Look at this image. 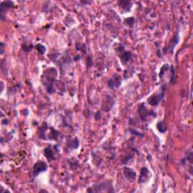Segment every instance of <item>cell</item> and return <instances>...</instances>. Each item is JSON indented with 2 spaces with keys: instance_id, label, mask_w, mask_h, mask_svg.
I'll return each instance as SVG.
<instances>
[{
  "instance_id": "obj_1",
  "label": "cell",
  "mask_w": 193,
  "mask_h": 193,
  "mask_svg": "<svg viewBox=\"0 0 193 193\" xmlns=\"http://www.w3.org/2000/svg\"><path fill=\"white\" fill-rule=\"evenodd\" d=\"M57 75H58L57 69L54 68H49L43 72V74L41 76L42 84L46 88L47 91L49 94H53L54 92V83Z\"/></svg>"
},
{
  "instance_id": "obj_2",
  "label": "cell",
  "mask_w": 193,
  "mask_h": 193,
  "mask_svg": "<svg viewBox=\"0 0 193 193\" xmlns=\"http://www.w3.org/2000/svg\"><path fill=\"white\" fill-rule=\"evenodd\" d=\"M138 114L139 116H140V119L143 121H149V118H151L152 116L153 118H156L157 116L156 113L154 111H152V110H148L146 107H145L144 104H141L140 105V107H138Z\"/></svg>"
},
{
  "instance_id": "obj_3",
  "label": "cell",
  "mask_w": 193,
  "mask_h": 193,
  "mask_svg": "<svg viewBox=\"0 0 193 193\" xmlns=\"http://www.w3.org/2000/svg\"><path fill=\"white\" fill-rule=\"evenodd\" d=\"M48 169V164L43 161H38L34 164L33 167V173L32 175L33 178L36 177L38 175L42 172L46 171Z\"/></svg>"
},
{
  "instance_id": "obj_4",
  "label": "cell",
  "mask_w": 193,
  "mask_h": 193,
  "mask_svg": "<svg viewBox=\"0 0 193 193\" xmlns=\"http://www.w3.org/2000/svg\"><path fill=\"white\" fill-rule=\"evenodd\" d=\"M164 88H162L161 93L159 94H155L153 95L150 96L147 99V103H148L149 105L153 106V107H156V106L159 105V104L160 103V101L162 100V99L164 98Z\"/></svg>"
},
{
  "instance_id": "obj_5",
  "label": "cell",
  "mask_w": 193,
  "mask_h": 193,
  "mask_svg": "<svg viewBox=\"0 0 193 193\" xmlns=\"http://www.w3.org/2000/svg\"><path fill=\"white\" fill-rule=\"evenodd\" d=\"M121 84V78L119 75H114L110 80L108 81V86L110 88H118Z\"/></svg>"
},
{
  "instance_id": "obj_6",
  "label": "cell",
  "mask_w": 193,
  "mask_h": 193,
  "mask_svg": "<svg viewBox=\"0 0 193 193\" xmlns=\"http://www.w3.org/2000/svg\"><path fill=\"white\" fill-rule=\"evenodd\" d=\"M14 3L10 1H4L2 2L1 3V18L2 20H4L5 18V13L9 10L10 8H12L13 6Z\"/></svg>"
},
{
  "instance_id": "obj_7",
  "label": "cell",
  "mask_w": 193,
  "mask_h": 193,
  "mask_svg": "<svg viewBox=\"0 0 193 193\" xmlns=\"http://www.w3.org/2000/svg\"><path fill=\"white\" fill-rule=\"evenodd\" d=\"M149 172L146 167H143L141 170V174H140V179H139V183H144L146 182L149 178Z\"/></svg>"
},
{
  "instance_id": "obj_8",
  "label": "cell",
  "mask_w": 193,
  "mask_h": 193,
  "mask_svg": "<svg viewBox=\"0 0 193 193\" xmlns=\"http://www.w3.org/2000/svg\"><path fill=\"white\" fill-rule=\"evenodd\" d=\"M124 174L126 178L129 180H134V179L136 178V177H137V174H136L132 169L130 168V167H125Z\"/></svg>"
},
{
  "instance_id": "obj_9",
  "label": "cell",
  "mask_w": 193,
  "mask_h": 193,
  "mask_svg": "<svg viewBox=\"0 0 193 193\" xmlns=\"http://www.w3.org/2000/svg\"><path fill=\"white\" fill-rule=\"evenodd\" d=\"M131 58H132V53L131 51H125L120 55V59L123 64H128Z\"/></svg>"
},
{
  "instance_id": "obj_10",
  "label": "cell",
  "mask_w": 193,
  "mask_h": 193,
  "mask_svg": "<svg viewBox=\"0 0 193 193\" xmlns=\"http://www.w3.org/2000/svg\"><path fill=\"white\" fill-rule=\"evenodd\" d=\"M44 155L45 156V157L47 158L48 161H52L55 159L54 158V151L51 149V146H48L46 148L44 149Z\"/></svg>"
},
{
  "instance_id": "obj_11",
  "label": "cell",
  "mask_w": 193,
  "mask_h": 193,
  "mask_svg": "<svg viewBox=\"0 0 193 193\" xmlns=\"http://www.w3.org/2000/svg\"><path fill=\"white\" fill-rule=\"evenodd\" d=\"M67 146L71 149H77L79 146V141L77 138L68 139Z\"/></svg>"
},
{
  "instance_id": "obj_12",
  "label": "cell",
  "mask_w": 193,
  "mask_h": 193,
  "mask_svg": "<svg viewBox=\"0 0 193 193\" xmlns=\"http://www.w3.org/2000/svg\"><path fill=\"white\" fill-rule=\"evenodd\" d=\"M58 136H59V132L55 129H54L53 128H50V132H49L48 136L49 140H57L58 138Z\"/></svg>"
},
{
  "instance_id": "obj_13",
  "label": "cell",
  "mask_w": 193,
  "mask_h": 193,
  "mask_svg": "<svg viewBox=\"0 0 193 193\" xmlns=\"http://www.w3.org/2000/svg\"><path fill=\"white\" fill-rule=\"evenodd\" d=\"M118 4H119L120 7H121L122 9H124L125 10L129 11L131 8V2L129 1L118 2Z\"/></svg>"
},
{
  "instance_id": "obj_14",
  "label": "cell",
  "mask_w": 193,
  "mask_h": 193,
  "mask_svg": "<svg viewBox=\"0 0 193 193\" xmlns=\"http://www.w3.org/2000/svg\"><path fill=\"white\" fill-rule=\"evenodd\" d=\"M156 127H157V129L159 130V131L160 133H164L167 131V127L165 126L164 122L163 121H159L157 124V125H156Z\"/></svg>"
},
{
  "instance_id": "obj_15",
  "label": "cell",
  "mask_w": 193,
  "mask_h": 193,
  "mask_svg": "<svg viewBox=\"0 0 193 193\" xmlns=\"http://www.w3.org/2000/svg\"><path fill=\"white\" fill-rule=\"evenodd\" d=\"M36 49H37V51L41 54H44L45 51H46L45 47L44 46V45H41V44H38V45H36Z\"/></svg>"
},
{
  "instance_id": "obj_16",
  "label": "cell",
  "mask_w": 193,
  "mask_h": 193,
  "mask_svg": "<svg viewBox=\"0 0 193 193\" xmlns=\"http://www.w3.org/2000/svg\"><path fill=\"white\" fill-rule=\"evenodd\" d=\"M134 21H135V19H134V17H128V18L125 20V22L126 25H128V26H132L133 25H134Z\"/></svg>"
},
{
  "instance_id": "obj_17",
  "label": "cell",
  "mask_w": 193,
  "mask_h": 193,
  "mask_svg": "<svg viewBox=\"0 0 193 193\" xmlns=\"http://www.w3.org/2000/svg\"><path fill=\"white\" fill-rule=\"evenodd\" d=\"M33 44H30V45H28L25 44V45L23 46V50L25 52L31 51L33 50Z\"/></svg>"
},
{
  "instance_id": "obj_18",
  "label": "cell",
  "mask_w": 193,
  "mask_h": 193,
  "mask_svg": "<svg viewBox=\"0 0 193 193\" xmlns=\"http://www.w3.org/2000/svg\"><path fill=\"white\" fill-rule=\"evenodd\" d=\"M170 70H171V79H170V82L173 83L174 82V68L173 66H170Z\"/></svg>"
},
{
  "instance_id": "obj_19",
  "label": "cell",
  "mask_w": 193,
  "mask_h": 193,
  "mask_svg": "<svg viewBox=\"0 0 193 193\" xmlns=\"http://www.w3.org/2000/svg\"><path fill=\"white\" fill-rule=\"evenodd\" d=\"M1 45H2V48H1V49H2V51H1V54H2L3 53V49H4V44L2 43V42L1 43Z\"/></svg>"
}]
</instances>
